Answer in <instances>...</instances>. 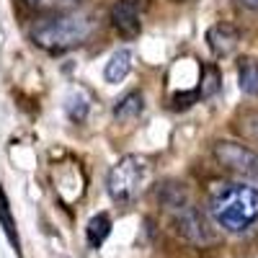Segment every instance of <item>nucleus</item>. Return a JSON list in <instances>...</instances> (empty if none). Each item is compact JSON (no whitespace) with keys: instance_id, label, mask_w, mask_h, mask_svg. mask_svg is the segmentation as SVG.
Masks as SVG:
<instances>
[{"instance_id":"13","label":"nucleus","mask_w":258,"mask_h":258,"mask_svg":"<svg viewBox=\"0 0 258 258\" xmlns=\"http://www.w3.org/2000/svg\"><path fill=\"white\" fill-rule=\"evenodd\" d=\"M214 91H220V68H204L202 70V96H212Z\"/></svg>"},{"instance_id":"5","label":"nucleus","mask_w":258,"mask_h":258,"mask_svg":"<svg viewBox=\"0 0 258 258\" xmlns=\"http://www.w3.org/2000/svg\"><path fill=\"white\" fill-rule=\"evenodd\" d=\"M214 158H217L222 168L232 170L235 176L258 183V153L253 147L232 142V140H220L214 145Z\"/></svg>"},{"instance_id":"15","label":"nucleus","mask_w":258,"mask_h":258,"mask_svg":"<svg viewBox=\"0 0 258 258\" xmlns=\"http://www.w3.org/2000/svg\"><path fill=\"white\" fill-rule=\"evenodd\" d=\"M26 3H31V6H36V3H41V0H26Z\"/></svg>"},{"instance_id":"7","label":"nucleus","mask_w":258,"mask_h":258,"mask_svg":"<svg viewBox=\"0 0 258 258\" xmlns=\"http://www.w3.org/2000/svg\"><path fill=\"white\" fill-rule=\"evenodd\" d=\"M238 41H240V31L235 26H230V24H214L207 31V44L217 57L232 54L235 47H238Z\"/></svg>"},{"instance_id":"14","label":"nucleus","mask_w":258,"mask_h":258,"mask_svg":"<svg viewBox=\"0 0 258 258\" xmlns=\"http://www.w3.org/2000/svg\"><path fill=\"white\" fill-rule=\"evenodd\" d=\"M240 3H243L245 8H250V11H258V0H240Z\"/></svg>"},{"instance_id":"9","label":"nucleus","mask_w":258,"mask_h":258,"mask_svg":"<svg viewBox=\"0 0 258 258\" xmlns=\"http://www.w3.org/2000/svg\"><path fill=\"white\" fill-rule=\"evenodd\" d=\"M238 85L245 96H258V59L245 54L238 59Z\"/></svg>"},{"instance_id":"16","label":"nucleus","mask_w":258,"mask_h":258,"mask_svg":"<svg viewBox=\"0 0 258 258\" xmlns=\"http://www.w3.org/2000/svg\"><path fill=\"white\" fill-rule=\"evenodd\" d=\"M57 3H73V0H57Z\"/></svg>"},{"instance_id":"12","label":"nucleus","mask_w":258,"mask_h":258,"mask_svg":"<svg viewBox=\"0 0 258 258\" xmlns=\"http://www.w3.org/2000/svg\"><path fill=\"white\" fill-rule=\"evenodd\" d=\"M88 109H91V96L75 88L68 98H64V114H68V119L73 121H85V116H88Z\"/></svg>"},{"instance_id":"2","label":"nucleus","mask_w":258,"mask_h":258,"mask_svg":"<svg viewBox=\"0 0 258 258\" xmlns=\"http://www.w3.org/2000/svg\"><path fill=\"white\" fill-rule=\"evenodd\" d=\"M93 18L88 13H57L39 18L31 26V41L47 52H64L91 34Z\"/></svg>"},{"instance_id":"10","label":"nucleus","mask_w":258,"mask_h":258,"mask_svg":"<svg viewBox=\"0 0 258 258\" xmlns=\"http://www.w3.org/2000/svg\"><path fill=\"white\" fill-rule=\"evenodd\" d=\"M142 111H145V96H142L140 91L126 93V96L114 106V116H116L119 121H135Z\"/></svg>"},{"instance_id":"3","label":"nucleus","mask_w":258,"mask_h":258,"mask_svg":"<svg viewBox=\"0 0 258 258\" xmlns=\"http://www.w3.org/2000/svg\"><path fill=\"white\" fill-rule=\"evenodd\" d=\"M150 178V163L142 155H124L106 176V191L116 204H132Z\"/></svg>"},{"instance_id":"4","label":"nucleus","mask_w":258,"mask_h":258,"mask_svg":"<svg viewBox=\"0 0 258 258\" xmlns=\"http://www.w3.org/2000/svg\"><path fill=\"white\" fill-rule=\"evenodd\" d=\"M163 204L170 212L173 230L181 235V238H186L188 243H197V245H204V243L212 240V230L204 220V214L197 207H191L188 199L178 188H170V199L163 197Z\"/></svg>"},{"instance_id":"8","label":"nucleus","mask_w":258,"mask_h":258,"mask_svg":"<svg viewBox=\"0 0 258 258\" xmlns=\"http://www.w3.org/2000/svg\"><path fill=\"white\" fill-rule=\"evenodd\" d=\"M132 62H135V54L129 49H116L109 59H106V68H103V80L106 83H121L129 73H132Z\"/></svg>"},{"instance_id":"1","label":"nucleus","mask_w":258,"mask_h":258,"mask_svg":"<svg viewBox=\"0 0 258 258\" xmlns=\"http://www.w3.org/2000/svg\"><path fill=\"white\" fill-rule=\"evenodd\" d=\"M209 217L225 232H248L258 225V188L240 181L214 183L209 191Z\"/></svg>"},{"instance_id":"6","label":"nucleus","mask_w":258,"mask_h":258,"mask_svg":"<svg viewBox=\"0 0 258 258\" xmlns=\"http://www.w3.org/2000/svg\"><path fill=\"white\" fill-rule=\"evenodd\" d=\"M111 26L126 39L137 36L142 29V0H119L111 8Z\"/></svg>"},{"instance_id":"11","label":"nucleus","mask_w":258,"mask_h":258,"mask_svg":"<svg viewBox=\"0 0 258 258\" xmlns=\"http://www.w3.org/2000/svg\"><path fill=\"white\" fill-rule=\"evenodd\" d=\"M109 232H111V220H109V214H106V212H98V214H93V217L88 220V227H85V238H88L91 248H101L103 240L109 238Z\"/></svg>"}]
</instances>
